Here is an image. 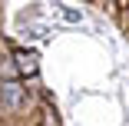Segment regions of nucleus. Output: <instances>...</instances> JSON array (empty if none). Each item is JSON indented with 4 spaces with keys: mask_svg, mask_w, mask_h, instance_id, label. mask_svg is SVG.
Returning <instances> with one entry per match:
<instances>
[{
    "mask_svg": "<svg viewBox=\"0 0 129 126\" xmlns=\"http://www.w3.org/2000/svg\"><path fill=\"white\" fill-rule=\"evenodd\" d=\"M0 99H4L7 110H17V106L23 103V90H17V86H0Z\"/></svg>",
    "mask_w": 129,
    "mask_h": 126,
    "instance_id": "f257e3e1",
    "label": "nucleus"
}]
</instances>
